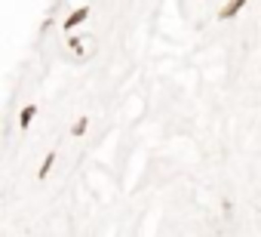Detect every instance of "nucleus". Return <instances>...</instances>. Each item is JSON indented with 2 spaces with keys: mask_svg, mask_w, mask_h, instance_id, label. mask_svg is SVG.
Segmentation results:
<instances>
[{
  "mask_svg": "<svg viewBox=\"0 0 261 237\" xmlns=\"http://www.w3.org/2000/svg\"><path fill=\"white\" fill-rule=\"evenodd\" d=\"M34 117H37V105H25V108H22V114H19V127H22V130H28Z\"/></svg>",
  "mask_w": 261,
  "mask_h": 237,
  "instance_id": "nucleus-3",
  "label": "nucleus"
},
{
  "mask_svg": "<svg viewBox=\"0 0 261 237\" xmlns=\"http://www.w3.org/2000/svg\"><path fill=\"white\" fill-rule=\"evenodd\" d=\"M243 7H246V0H227V4L218 10V19H221V22H230V19H233Z\"/></svg>",
  "mask_w": 261,
  "mask_h": 237,
  "instance_id": "nucleus-2",
  "label": "nucleus"
},
{
  "mask_svg": "<svg viewBox=\"0 0 261 237\" xmlns=\"http://www.w3.org/2000/svg\"><path fill=\"white\" fill-rule=\"evenodd\" d=\"M53 167H56V151H49V154L43 157V163H40V170H37V176H40V179H46V176L53 173Z\"/></svg>",
  "mask_w": 261,
  "mask_h": 237,
  "instance_id": "nucleus-4",
  "label": "nucleus"
},
{
  "mask_svg": "<svg viewBox=\"0 0 261 237\" xmlns=\"http://www.w3.org/2000/svg\"><path fill=\"white\" fill-rule=\"evenodd\" d=\"M86 19H89V7H77V10L62 22V28H65V31H74V28H77V25H83Z\"/></svg>",
  "mask_w": 261,
  "mask_h": 237,
  "instance_id": "nucleus-1",
  "label": "nucleus"
},
{
  "mask_svg": "<svg viewBox=\"0 0 261 237\" xmlns=\"http://www.w3.org/2000/svg\"><path fill=\"white\" fill-rule=\"evenodd\" d=\"M71 50H74V53H80V50H83V40H80V37H74V40H71Z\"/></svg>",
  "mask_w": 261,
  "mask_h": 237,
  "instance_id": "nucleus-6",
  "label": "nucleus"
},
{
  "mask_svg": "<svg viewBox=\"0 0 261 237\" xmlns=\"http://www.w3.org/2000/svg\"><path fill=\"white\" fill-rule=\"evenodd\" d=\"M86 127H89V117H77V124L71 127V133H74V136H83V133H86Z\"/></svg>",
  "mask_w": 261,
  "mask_h": 237,
  "instance_id": "nucleus-5",
  "label": "nucleus"
}]
</instances>
